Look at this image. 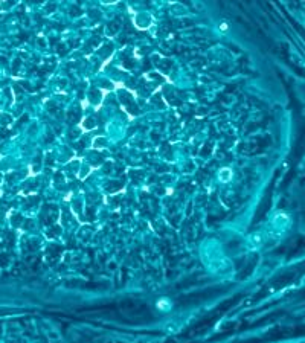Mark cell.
Listing matches in <instances>:
<instances>
[{"label":"cell","instance_id":"6da1fadb","mask_svg":"<svg viewBox=\"0 0 305 343\" xmlns=\"http://www.w3.org/2000/svg\"><path fill=\"white\" fill-rule=\"evenodd\" d=\"M220 28H221L223 31H226V29H227V24H226V23H221V24H220Z\"/></svg>","mask_w":305,"mask_h":343}]
</instances>
